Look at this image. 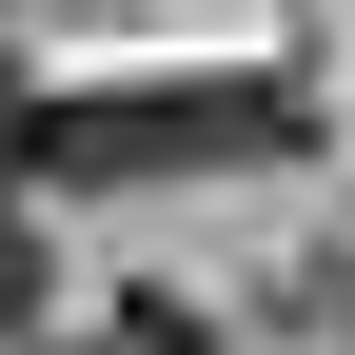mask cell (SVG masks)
Masks as SVG:
<instances>
[{
    "label": "cell",
    "instance_id": "1",
    "mask_svg": "<svg viewBox=\"0 0 355 355\" xmlns=\"http://www.w3.org/2000/svg\"><path fill=\"white\" fill-rule=\"evenodd\" d=\"M296 79H99V99H0V178H198V158H296Z\"/></svg>",
    "mask_w": 355,
    "mask_h": 355
},
{
    "label": "cell",
    "instance_id": "2",
    "mask_svg": "<svg viewBox=\"0 0 355 355\" xmlns=\"http://www.w3.org/2000/svg\"><path fill=\"white\" fill-rule=\"evenodd\" d=\"M40 316V217H20V178H0V336Z\"/></svg>",
    "mask_w": 355,
    "mask_h": 355
}]
</instances>
